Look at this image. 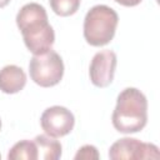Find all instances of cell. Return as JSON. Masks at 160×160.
I'll list each match as a JSON object with an SVG mask.
<instances>
[{"label":"cell","mask_w":160,"mask_h":160,"mask_svg":"<svg viewBox=\"0 0 160 160\" xmlns=\"http://www.w3.org/2000/svg\"><path fill=\"white\" fill-rule=\"evenodd\" d=\"M16 25L22 35L25 46L34 55L51 49L55 32L49 24L46 10L38 2L25 4L16 14Z\"/></svg>","instance_id":"6da1fadb"},{"label":"cell","mask_w":160,"mask_h":160,"mask_svg":"<svg viewBox=\"0 0 160 160\" xmlns=\"http://www.w3.org/2000/svg\"><path fill=\"white\" fill-rule=\"evenodd\" d=\"M111 121L114 128L122 134L141 131L148 122V100L136 88L124 89L116 99Z\"/></svg>","instance_id":"7a4b0ae2"},{"label":"cell","mask_w":160,"mask_h":160,"mask_svg":"<svg viewBox=\"0 0 160 160\" xmlns=\"http://www.w3.org/2000/svg\"><path fill=\"white\" fill-rule=\"evenodd\" d=\"M119 22L118 12L108 5H95L85 15L84 38L91 46L109 44L116 31Z\"/></svg>","instance_id":"3957f363"},{"label":"cell","mask_w":160,"mask_h":160,"mask_svg":"<svg viewBox=\"0 0 160 160\" xmlns=\"http://www.w3.org/2000/svg\"><path fill=\"white\" fill-rule=\"evenodd\" d=\"M29 74L31 80L41 88L58 85L64 75V62L61 56L52 49L34 55L29 62Z\"/></svg>","instance_id":"277c9868"},{"label":"cell","mask_w":160,"mask_h":160,"mask_svg":"<svg viewBox=\"0 0 160 160\" xmlns=\"http://www.w3.org/2000/svg\"><path fill=\"white\" fill-rule=\"evenodd\" d=\"M109 158L112 160L119 159H159V148L150 142H142L135 138H122L116 140L109 149Z\"/></svg>","instance_id":"5b68a950"},{"label":"cell","mask_w":160,"mask_h":160,"mask_svg":"<svg viewBox=\"0 0 160 160\" xmlns=\"http://www.w3.org/2000/svg\"><path fill=\"white\" fill-rule=\"evenodd\" d=\"M44 132L51 138H62L71 132L75 125L74 114L65 106L54 105L44 110L40 118Z\"/></svg>","instance_id":"8992f818"},{"label":"cell","mask_w":160,"mask_h":160,"mask_svg":"<svg viewBox=\"0 0 160 160\" xmlns=\"http://www.w3.org/2000/svg\"><path fill=\"white\" fill-rule=\"evenodd\" d=\"M116 64L118 58L112 50L106 49L96 52L89 68L91 82L98 88H108L114 80Z\"/></svg>","instance_id":"52a82bcc"},{"label":"cell","mask_w":160,"mask_h":160,"mask_svg":"<svg viewBox=\"0 0 160 160\" xmlns=\"http://www.w3.org/2000/svg\"><path fill=\"white\" fill-rule=\"evenodd\" d=\"M26 85V74L18 65H6L0 70V91L16 94Z\"/></svg>","instance_id":"ba28073f"},{"label":"cell","mask_w":160,"mask_h":160,"mask_svg":"<svg viewBox=\"0 0 160 160\" xmlns=\"http://www.w3.org/2000/svg\"><path fill=\"white\" fill-rule=\"evenodd\" d=\"M36 148H38V155L39 159L42 160H58L61 156V144L60 141L55 140V138H51L49 135H36L34 139Z\"/></svg>","instance_id":"9c48e42d"},{"label":"cell","mask_w":160,"mask_h":160,"mask_svg":"<svg viewBox=\"0 0 160 160\" xmlns=\"http://www.w3.org/2000/svg\"><path fill=\"white\" fill-rule=\"evenodd\" d=\"M9 160H36L39 159L38 148L34 140L18 141L8 154Z\"/></svg>","instance_id":"30bf717a"},{"label":"cell","mask_w":160,"mask_h":160,"mask_svg":"<svg viewBox=\"0 0 160 160\" xmlns=\"http://www.w3.org/2000/svg\"><path fill=\"white\" fill-rule=\"evenodd\" d=\"M51 10L59 16H70L80 6V0H49Z\"/></svg>","instance_id":"8fae6325"},{"label":"cell","mask_w":160,"mask_h":160,"mask_svg":"<svg viewBox=\"0 0 160 160\" xmlns=\"http://www.w3.org/2000/svg\"><path fill=\"white\" fill-rule=\"evenodd\" d=\"M99 158H100L99 151L94 145H84V146H81L78 150V152L75 154V156H74L75 160H80V159L91 160V159H99Z\"/></svg>","instance_id":"7c38bea8"},{"label":"cell","mask_w":160,"mask_h":160,"mask_svg":"<svg viewBox=\"0 0 160 160\" xmlns=\"http://www.w3.org/2000/svg\"><path fill=\"white\" fill-rule=\"evenodd\" d=\"M114 1H116L118 4H120L122 6H136L142 0H114Z\"/></svg>","instance_id":"4fadbf2b"},{"label":"cell","mask_w":160,"mask_h":160,"mask_svg":"<svg viewBox=\"0 0 160 160\" xmlns=\"http://www.w3.org/2000/svg\"><path fill=\"white\" fill-rule=\"evenodd\" d=\"M9 2H10V0H0V9L1 8H5Z\"/></svg>","instance_id":"5bb4252c"},{"label":"cell","mask_w":160,"mask_h":160,"mask_svg":"<svg viewBox=\"0 0 160 160\" xmlns=\"http://www.w3.org/2000/svg\"><path fill=\"white\" fill-rule=\"evenodd\" d=\"M0 130H1V120H0Z\"/></svg>","instance_id":"9a60e30c"},{"label":"cell","mask_w":160,"mask_h":160,"mask_svg":"<svg viewBox=\"0 0 160 160\" xmlns=\"http://www.w3.org/2000/svg\"><path fill=\"white\" fill-rule=\"evenodd\" d=\"M0 159H1V155H0Z\"/></svg>","instance_id":"2e32d148"}]
</instances>
